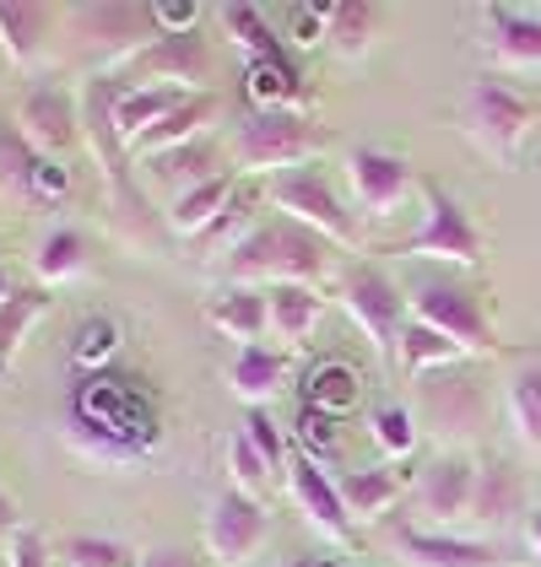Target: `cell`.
I'll list each match as a JSON object with an SVG mask.
<instances>
[{"mask_svg":"<svg viewBox=\"0 0 541 567\" xmlns=\"http://www.w3.org/2000/svg\"><path fill=\"white\" fill-rule=\"evenodd\" d=\"M244 97H249V109H309L304 71H298L287 54L249 60V65H244Z\"/></svg>","mask_w":541,"mask_h":567,"instance_id":"cb8c5ba5","label":"cell"},{"mask_svg":"<svg viewBox=\"0 0 541 567\" xmlns=\"http://www.w3.org/2000/svg\"><path fill=\"white\" fill-rule=\"evenodd\" d=\"M347 189H353L363 217L390 221V217H401L406 200L422 189V178H417V168L406 163L401 152L358 146V152H347Z\"/></svg>","mask_w":541,"mask_h":567,"instance_id":"7c38bea8","label":"cell"},{"mask_svg":"<svg viewBox=\"0 0 541 567\" xmlns=\"http://www.w3.org/2000/svg\"><path fill=\"white\" fill-rule=\"evenodd\" d=\"M330 39V6H298L293 11V44L319 49Z\"/></svg>","mask_w":541,"mask_h":567,"instance_id":"c3c4849f","label":"cell"},{"mask_svg":"<svg viewBox=\"0 0 541 567\" xmlns=\"http://www.w3.org/2000/svg\"><path fill=\"white\" fill-rule=\"evenodd\" d=\"M488 390L471 368H445V373H428L417 379V427L439 433L445 443H471V437L488 433Z\"/></svg>","mask_w":541,"mask_h":567,"instance_id":"30bf717a","label":"cell"},{"mask_svg":"<svg viewBox=\"0 0 541 567\" xmlns=\"http://www.w3.org/2000/svg\"><path fill=\"white\" fill-rule=\"evenodd\" d=\"M65 22H71V39L88 49V54H98V76H109V65H131L141 49L157 44L152 6L98 0V6H76Z\"/></svg>","mask_w":541,"mask_h":567,"instance_id":"8fae6325","label":"cell"},{"mask_svg":"<svg viewBox=\"0 0 541 567\" xmlns=\"http://www.w3.org/2000/svg\"><path fill=\"white\" fill-rule=\"evenodd\" d=\"M190 97L195 92H184V87H125V97H120V135H125V146L141 141L152 125H163Z\"/></svg>","mask_w":541,"mask_h":567,"instance_id":"d6a6232c","label":"cell"},{"mask_svg":"<svg viewBox=\"0 0 541 567\" xmlns=\"http://www.w3.org/2000/svg\"><path fill=\"white\" fill-rule=\"evenodd\" d=\"M266 195L282 206V217L304 221L325 244H336V249H358L363 244V227L353 217V206L336 195V184L325 178L319 163H304V168H287V174L266 178Z\"/></svg>","mask_w":541,"mask_h":567,"instance_id":"ba28073f","label":"cell"},{"mask_svg":"<svg viewBox=\"0 0 541 567\" xmlns=\"http://www.w3.org/2000/svg\"><path fill=\"white\" fill-rule=\"evenodd\" d=\"M11 567H49V551H44V535L39 529H22L11 540Z\"/></svg>","mask_w":541,"mask_h":567,"instance_id":"681fc988","label":"cell"},{"mask_svg":"<svg viewBox=\"0 0 541 567\" xmlns=\"http://www.w3.org/2000/svg\"><path fill=\"white\" fill-rule=\"evenodd\" d=\"M330 146V131L315 125L309 109H249L233 131V168L238 174H287L315 163Z\"/></svg>","mask_w":541,"mask_h":567,"instance_id":"5b68a950","label":"cell"},{"mask_svg":"<svg viewBox=\"0 0 541 567\" xmlns=\"http://www.w3.org/2000/svg\"><path fill=\"white\" fill-rule=\"evenodd\" d=\"M11 292H17V287H11V276H6V265H0V303H6Z\"/></svg>","mask_w":541,"mask_h":567,"instance_id":"11a10c76","label":"cell"},{"mask_svg":"<svg viewBox=\"0 0 541 567\" xmlns=\"http://www.w3.org/2000/svg\"><path fill=\"white\" fill-rule=\"evenodd\" d=\"M244 437L255 443V454L266 460L270 476H287V460H293V449H287V433L276 427V416H270L266 405H261V411H244Z\"/></svg>","mask_w":541,"mask_h":567,"instance_id":"ee69618b","label":"cell"},{"mask_svg":"<svg viewBox=\"0 0 541 567\" xmlns=\"http://www.w3.org/2000/svg\"><path fill=\"white\" fill-rule=\"evenodd\" d=\"M22 535V508H17V497L0 486V540H17Z\"/></svg>","mask_w":541,"mask_h":567,"instance_id":"816d5d0a","label":"cell"},{"mask_svg":"<svg viewBox=\"0 0 541 567\" xmlns=\"http://www.w3.org/2000/svg\"><path fill=\"white\" fill-rule=\"evenodd\" d=\"M422 227L401 238V244H390V255L396 260H439V265H455V270H482L488 265V238H482V227L471 221V212L455 200L445 184H433V178H422Z\"/></svg>","mask_w":541,"mask_h":567,"instance_id":"8992f818","label":"cell"},{"mask_svg":"<svg viewBox=\"0 0 541 567\" xmlns=\"http://www.w3.org/2000/svg\"><path fill=\"white\" fill-rule=\"evenodd\" d=\"M482 49L498 71H541V11L482 6Z\"/></svg>","mask_w":541,"mask_h":567,"instance_id":"d6986e66","label":"cell"},{"mask_svg":"<svg viewBox=\"0 0 541 567\" xmlns=\"http://www.w3.org/2000/svg\"><path fill=\"white\" fill-rule=\"evenodd\" d=\"M466 362V351L445 341L439 330H428L422 319H411L401 336V357H396V368H401L406 379L417 384V379H428V373H445V368H460Z\"/></svg>","mask_w":541,"mask_h":567,"instance_id":"1f68e13d","label":"cell"},{"mask_svg":"<svg viewBox=\"0 0 541 567\" xmlns=\"http://www.w3.org/2000/svg\"><path fill=\"white\" fill-rule=\"evenodd\" d=\"M33 168H39V152H33V141L17 131L11 120H0V184H6V189H17V195H28Z\"/></svg>","mask_w":541,"mask_h":567,"instance_id":"7bdbcfd3","label":"cell"},{"mask_svg":"<svg viewBox=\"0 0 541 567\" xmlns=\"http://www.w3.org/2000/svg\"><path fill=\"white\" fill-rule=\"evenodd\" d=\"M125 76H98L92 71L82 82V141L103 168V184H109V206H114V221L125 238H152V206L141 195V184L131 178V146L120 135V97H125Z\"/></svg>","mask_w":541,"mask_h":567,"instance_id":"7a4b0ae2","label":"cell"},{"mask_svg":"<svg viewBox=\"0 0 541 567\" xmlns=\"http://www.w3.org/2000/svg\"><path fill=\"white\" fill-rule=\"evenodd\" d=\"M270 540V514L261 497L238 492V486H223L212 497V514H206V546L223 567H244L261 546Z\"/></svg>","mask_w":541,"mask_h":567,"instance_id":"4fadbf2b","label":"cell"},{"mask_svg":"<svg viewBox=\"0 0 541 567\" xmlns=\"http://www.w3.org/2000/svg\"><path fill=\"white\" fill-rule=\"evenodd\" d=\"M368 433H374V443L401 465L406 454L417 449V433H422V427H417V411H411V405H379V411L368 416Z\"/></svg>","mask_w":541,"mask_h":567,"instance_id":"ab89813d","label":"cell"},{"mask_svg":"<svg viewBox=\"0 0 541 567\" xmlns=\"http://www.w3.org/2000/svg\"><path fill=\"white\" fill-rule=\"evenodd\" d=\"M471 492H477V460H466L460 449H445L439 460H428L417 481H411V497L417 508L433 524H455L471 514Z\"/></svg>","mask_w":541,"mask_h":567,"instance_id":"ac0fdd59","label":"cell"},{"mask_svg":"<svg viewBox=\"0 0 541 567\" xmlns=\"http://www.w3.org/2000/svg\"><path fill=\"white\" fill-rule=\"evenodd\" d=\"M120 341H125L120 319H109V313L82 319V330H76V341H71V362H76V373H103V368H114Z\"/></svg>","mask_w":541,"mask_h":567,"instance_id":"74e56055","label":"cell"},{"mask_svg":"<svg viewBox=\"0 0 541 567\" xmlns=\"http://www.w3.org/2000/svg\"><path fill=\"white\" fill-rule=\"evenodd\" d=\"M341 308H347V319L368 336L374 357H379L385 368H396L401 336H406V324H411V298H406L401 287H396L379 265H353V270L341 276Z\"/></svg>","mask_w":541,"mask_h":567,"instance_id":"9c48e42d","label":"cell"},{"mask_svg":"<svg viewBox=\"0 0 541 567\" xmlns=\"http://www.w3.org/2000/svg\"><path fill=\"white\" fill-rule=\"evenodd\" d=\"M336 486L353 524H374L401 503V492L411 486V465H358V471H341Z\"/></svg>","mask_w":541,"mask_h":567,"instance_id":"44dd1931","label":"cell"},{"mask_svg":"<svg viewBox=\"0 0 541 567\" xmlns=\"http://www.w3.org/2000/svg\"><path fill=\"white\" fill-rule=\"evenodd\" d=\"M152 174L169 178V184H180V195H184V189H195V184H206V178L227 174L223 168V146L201 135V141H190V146H174V152L152 157Z\"/></svg>","mask_w":541,"mask_h":567,"instance_id":"836d02e7","label":"cell"},{"mask_svg":"<svg viewBox=\"0 0 541 567\" xmlns=\"http://www.w3.org/2000/svg\"><path fill=\"white\" fill-rule=\"evenodd\" d=\"M217 120V97L212 92H195L184 109H174L163 125H152V131L131 141V163L135 157H163V152H174V146H190V141H201V131Z\"/></svg>","mask_w":541,"mask_h":567,"instance_id":"83f0119b","label":"cell"},{"mask_svg":"<svg viewBox=\"0 0 541 567\" xmlns=\"http://www.w3.org/2000/svg\"><path fill=\"white\" fill-rule=\"evenodd\" d=\"M509 422H514V437L531 454H541V357L509 373Z\"/></svg>","mask_w":541,"mask_h":567,"instance_id":"e575fe53","label":"cell"},{"mask_svg":"<svg viewBox=\"0 0 541 567\" xmlns=\"http://www.w3.org/2000/svg\"><path fill=\"white\" fill-rule=\"evenodd\" d=\"M65 195H71V168H60L54 157H39L33 184H28V200H33V206H60Z\"/></svg>","mask_w":541,"mask_h":567,"instance_id":"bcb514c9","label":"cell"},{"mask_svg":"<svg viewBox=\"0 0 541 567\" xmlns=\"http://www.w3.org/2000/svg\"><path fill=\"white\" fill-rule=\"evenodd\" d=\"M411 319H422L428 330H439L466 357H493V351H503L482 287H466V281H450V276H428V281L411 287Z\"/></svg>","mask_w":541,"mask_h":567,"instance_id":"52a82bcc","label":"cell"},{"mask_svg":"<svg viewBox=\"0 0 541 567\" xmlns=\"http://www.w3.org/2000/svg\"><path fill=\"white\" fill-rule=\"evenodd\" d=\"M520 514H525V476H520V465L503 460V454H482L477 460V492H471L466 524L503 529V524H514Z\"/></svg>","mask_w":541,"mask_h":567,"instance_id":"ffe728a7","label":"cell"},{"mask_svg":"<svg viewBox=\"0 0 541 567\" xmlns=\"http://www.w3.org/2000/svg\"><path fill=\"white\" fill-rule=\"evenodd\" d=\"M287 492H293L298 514L315 524L325 540L353 546V514H347V503H341L336 476H330L325 465H315L309 454H298V449H293V460H287Z\"/></svg>","mask_w":541,"mask_h":567,"instance_id":"2e32d148","label":"cell"},{"mask_svg":"<svg viewBox=\"0 0 541 567\" xmlns=\"http://www.w3.org/2000/svg\"><path fill=\"white\" fill-rule=\"evenodd\" d=\"M266 308H270V336L287 341V347H304L315 336V324L325 319L319 287H266Z\"/></svg>","mask_w":541,"mask_h":567,"instance_id":"f1b7e54d","label":"cell"},{"mask_svg":"<svg viewBox=\"0 0 541 567\" xmlns=\"http://www.w3.org/2000/svg\"><path fill=\"white\" fill-rule=\"evenodd\" d=\"M49 313V287H17L6 303H0V362L11 368V357L22 351V341H28V330L39 324Z\"/></svg>","mask_w":541,"mask_h":567,"instance_id":"d590c367","label":"cell"},{"mask_svg":"<svg viewBox=\"0 0 541 567\" xmlns=\"http://www.w3.org/2000/svg\"><path fill=\"white\" fill-rule=\"evenodd\" d=\"M60 563L71 567H135V551L114 535H65L60 540Z\"/></svg>","mask_w":541,"mask_h":567,"instance_id":"60d3db41","label":"cell"},{"mask_svg":"<svg viewBox=\"0 0 541 567\" xmlns=\"http://www.w3.org/2000/svg\"><path fill=\"white\" fill-rule=\"evenodd\" d=\"M374 33H379V11L363 6V0H336L330 6V39L325 44L336 49L341 60H363L374 49Z\"/></svg>","mask_w":541,"mask_h":567,"instance_id":"8d00e7d4","label":"cell"},{"mask_svg":"<svg viewBox=\"0 0 541 567\" xmlns=\"http://www.w3.org/2000/svg\"><path fill=\"white\" fill-rule=\"evenodd\" d=\"M135 567H201V557L190 546H152V551H141Z\"/></svg>","mask_w":541,"mask_h":567,"instance_id":"f907efd6","label":"cell"},{"mask_svg":"<svg viewBox=\"0 0 541 567\" xmlns=\"http://www.w3.org/2000/svg\"><path fill=\"white\" fill-rule=\"evenodd\" d=\"M287 373H293L287 351L266 347V341H261V347H238L233 368H227V390L238 394L249 411H261V405L270 411V400L287 390Z\"/></svg>","mask_w":541,"mask_h":567,"instance_id":"7402d4cb","label":"cell"},{"mask_svg":"<svg viewBox=\"0 0 541 567\" xmlns=\"http://www.w3.org/2000/svg\"><path fill=\"white\" fill-rule=\"evenodd\" d=\"M255 206H261V195L255 189H238L233 200L223 206V217L212 221L206 233H195L190 244H195V260H212V255H233L255 227H261V217H255Z\"/></svg>","mask_w":541,"mask_h":567,"instance_id":"4dcf8cb0","label":"cell"},{"mask_svg":"<svg viewBox=\"0 0 541 567\" xmlns=\"http://www.w3.org/2000/svg\"><path fill=\"white\" fill-rule=\"evenodd\" d=\"M330 249L336 244H325L304 221L270 217L227 255V287H319L330 276Z\"/></svg>","mask_w":541,"mask_h":567,"instance_id":"3957f363","label":"cell"},{"mask_svg":"<svg viewBox=\"0 0 541 567\" xmlns=\"http://www.w3.org/2000/svg\"><path fill=\"white\" fill-rule=\"evenodd\" d=\"M238 195V168H227V174L206 178V184H195V189H184L174 195V206H169V227L180 233V238H195V233H206L212 221L223 217V206Z\"/></svg>","mask_w":541,"mask_h":567,"instance_id":"f546056e","label":"cell"},{"mask_svg":"<svg viewBox=\"0 0 541 567\" xmlns=\"http://www.w3.org/2000/svg\"><path fill=\"white\" fill-rule=\"evenodd\" d=\"M65 437L92 465H135L163 443V400L131 368L76 373L65 394Z\"/></svg>","mask_w":541,"mask_h":567,"instance_id":"6da1fadb","label":"cell"},{"mask_svg":"<svg viewBox=\"0 0 541 567\" xmlns=\"http://www.w3.org/2000/svg\"><path fill=\"white\" fill-rule=\"evenodd\" d=\"M152 22H157L163 39L201 33V6H195V0H152Z\"/></svg>","mask_w":541,"mask_h":567,"instance_id":"7dc6e473","label":"cell"},{"mask_svg":"<svg viewBox=\"0 0 541 567\" xmlns=\"http://www.w3.org/2000/svg\"><path fill=\"white\" fill-rule=\"evenodd\" d=\"M525 546H531V557L541 563V508H531V519H525Z\"/></svg>","mask_w":541,"mask_h":567,"instance_id":"db71d44e","label":"cell"},{"mask_svg":"<svg viewBox=\"0 0 541 567\" xmlns=\"http://www.w3.org/2000/svg\"><path fill=\"white\" fill-rule=\"evenodd\" d=\"M17 131L33 141L39 157H60L82 135V97H71L60 82H39L17 109Z\"/></svg>","mask_w":541,"mask_h":567,"instance_id":"e0dca14e","label":"cell"},{"mask_svg":"<svg viewBox=\"0 0 541 567\" xmlns=\"http://www.w3.org/2000/svg\"><path fill=\"white\" fill-rule=\"evenodd\" d=\"M212 76V49L201 33H180V39H163L141 49L131 65H125V82L131 87H184V92H201V82Z\"/></svg>","mask_w":541,"mask_h":567,"instance_id":"9a60e30c","label":"cell"},{"mask_svg":"<svg viewBox=\"0 0 541 567\" xmlns=\"http://www.w3.org/2000/svg\"><path fill=\"white\" fill-rule=\"evenodd\" d=\"M227 465H233V486H238V492H249V497H255V492H261V486L270 481L266 460L255 454V443L244 437V427L227 437Z\"/></svg>","mask_w":541,"mask_h":567,"instance_id":"f6af8a7d","label":"cell"},{"mask_svg":"<svg viewBox=\"0 0 541 567\" xmlns=\"http://www.w3.org/2000/svg\"><path fill=\"white\" fill-rule=\"evenodd\" d=\"M293 449L309 454L315 465H330L336 449H341V433H336V416H325L315 405H298V422H293Z\"/></svg>","mask_w":541,"mask_h":567,"instance_id":"b9f144b4","label":"cell"},{"mask_svg":"<svg viewBox=\"0 0 541 567\" xmlns=\"http://www.w3.org/2000/svg\"><path fill=\"white\" fill-rule=\"evenodd\" d=\"M298 390H304V405H315L325 416H347V411H358L363 400V373L347 357H325V362H315L304 373Z\"/></svg>","mask_w":541,"mask_h":567,"instance_id":"4316f807","label":"cell"},{"mask_svg":"<svg viewBox=\"0 0 541 567\" xmlns=\"http://www.w3.org/2000/svg\"><path fill=\"white\" fill-rule=\"evenodd\" d=\"M54 33V11L49 6H28V0H0V54H11V65L33 71L44 60V44Z\"/></svg>","mask_w":541,"mask_h":567,"instance_id":"603a6c76","label":"cell"},{"mask_svg":"<svg viewBox=\"0 0 541 567\" xmlns=\"http://www.w3.org/2000/svg\"><path fill=\"white\" fill-rule=\"evenodd\" d=\"M390 546H396V557L406 567H520L525 563L509 546L471 540V535H445V529H417V524H401L390 535Z\"/></svg>","mask_w":541,"mask_h":567,"instance_id":"5bb4252c","label":"cell"},{"mask_svg":"<svg viewBox=\"0 0 541 567\" xmlns=\"http://www.w3.org/2000/svg\"><path fill=\"white\" fill-rule=\"evenodd\" d=\"M88 265H92V244L82 227H49L44 238H39V249H33L39 287H65V281L88 276Z\"/></svg>","mask_w":541,"mask_h":567,"instance_id":"484cf974","label":"cell"},{"mask_svg":"<svg viewBox=\"0 0 541 567\" xmlns=\"http://www.w3.org/2000/svg\"><path fill=\"white\" fill-rule=\"evenodd\" d=\"M217 17H223L227 39L249 49V60H270V54H287V49H282V39L270 33L266 11H255V6H223Z\"/></svg>","mask_w":541,"mask_h":567,"instance_id":"f35d334b","label":"cell"},{"mask_svg":"<svg viewBox=\"0 0 541 567\" xmlns=\"http://www.w3.org/2000/svg\"><path fill=\"white\" fill-rule=\"evenodd\" d=\"M206 319L233 336L238 347H261L270 330V308H266V292L261 287H223L212 303H206Z\"/></svg>","mask_w":541,"mask_h":567,"instance_id":"d4e9b609","label":"cell"},{"mask_svg":"<svg viewBox=\"0 0 541 567\" xmlns=\"http://www.w3.org/2000/svg\"><path fill=\"white\" fill-rule=\"evenodd\" d=\"M54 567H71V563H60V557H54Z\"/></svg>","mask_w":541,"mask_h":567,"instance_id":"6f0895ef","label":"cell"},{"mask_svg":"<svg viewBox=\"0 0 541 567\" xmlns=\"http://www.w3.org/2000/svg\"><path fill=\"white\" fill-rule=\"evenodd\" d=\"M537 120H541L537 97L509 87L503 76H477L466 87V97H460V109H455V131L466 135L493 168H509V174L525 163Z\"/></svg>","mask_w":541,"mask_h":567,"instance_id":"277c9868","label":"cell"},{"mask_svg":"<svg viewBox=\"0 0 541 567\" xmlns=\"http://www.w3.org/2000/svg\"><path fill=\"white\" fill-rule=\"evenodd\" d=\"M0 384H6V362H0Z\"/></svg>","mask_w":541,"mask_h":567,"instance_id":"9f6ffc18","label":"cell"},{"mask_svg":"<svg viewBox=\"0 0 541 567\" xmlns=\"http://www.w3.org/2000/svg\"><path fill=\"white\" fill-rule=\"evenodd\" d=\"M276 567H347L341 557H319V551H304V557H287V563H276Z\"/></svg>","mask_w":541,"mask_h":567,"instance_id":"f5cc1de1","label":"cell"}]
</instances>
